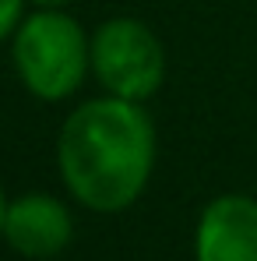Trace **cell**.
Returning a JSON list of instances; mask_svg holds the SVG:
<instances>
[{
  "label": "cell",
  "mask_w": 257,
  "mask_h": 261,
  "mask_svg": "<svg viewBox=\"0 0 257 261\" xmlns=\"http://www.w3.org/2000/svg\"><path fill=\"white\" fill-rule=\"evenodd\" d=\"M92 74L106 95L148 102L166 82V46L137 18H109L92 32Z\"/></svg>",
  "instance_id": "3"
},
{
  "label": "cell",
  "mask_w": 257,
  "mask_h": 261,
  "mask_svg": "<svg viewBox=\"0 0 257 261\" xmlns=\"http://www.w3.org/2000/svg\"><path fill=\"white\" fill-rule=\"evenodd\" d=\"M32 7H71V4H78V0H28Z\"/></svg>",
  "instance_id": "7"
},
{
  "label": "cell",
  "mask_w": 257,
  "mask_h": 261,
  "mask_svg": "<svg viewBox=\"0 0 257 261\" xmlns=\"http://www.w3.org/2000/svg\"><path fill=\"white\" fill-rule=\"evenodd\" d=\"M14 254L28 261H49L64 254L74 240V216L67 201L46 191H28L7 201L4 212V237Z\"/></svg>",
  "instance_id": "4"
},
{
  "label": "cell",
  "mask_w": 257,
  "mask_h": 261,
  "mask_svg": "<svg viewBox=\"0 0 257 261\" xmlns=\"http://www.w3.org/2000/svg\"><path fill=\"white\" fill-rule=\"evenodd\" d=\"M7 194H4V184H0V237H4V212H7Z\"/></svg>",
  "instance_id": "8"
},
{
  "label": "cell",
  "mask_w": 257,
  "mask_h": 261,
  "mask_svg": "<svg viewBox=\"0 0 257 261\" xmlns=\"http://www.w3.org/2000/svg\"><path fill=\"white\" fill-rule=\"evenodd\" d=\"M11 60L28 95L64 102L92 74V32L67 7H32L11 39Z\"/></svg>",
  "instance_id": "2"
},
{
  "label": "cell",
  "mask_w": 257,
  "mask_h": 261,
  "mask_svg": "<svg viewBox=\"0 0 257 261\" xmlns=\"http://www.w3.org/2000/svg\"><path fill=\"white\" fill-rule=\"evenodd\" d=\"M197 261H257V198L218 194L194 229Z\"/></svg>",
  "instance_id": "5"
},
{
  "label": "cell",
  "mask_w": 257,
  "mask_h": 261,
  "mask_svg": "<svg viewBox=\"0 0 257 261\" xmlns=\"http://www.w3.org/2000/svg\"><path fill=\"white\" fill-rule=\"evenodd\" d=\"M155 124L145 102L95 95L78 102L56 134V170L67 194L99 216L127 212L155 170Z\"/></svg>",
  "instance_id": "1"
},
{
  "label": "cell",
  "mask_w": 257,
  "mask_h": 261,
  "mask_svg": "<svg viewBox=\"0 0 257 261\" xmlns=\"http://www.w3.org/2000/svg\"><path fill=\"white\" fill-rule=\"evenodd\" d=\"M25 7H28V0H0V43L14 39V32L21 29L25 14H28Z\"/></svg>",
  "instance_id": "6"
}]
</instances>
